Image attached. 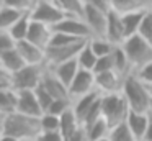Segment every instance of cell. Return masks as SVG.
<instances>
[{
	"label": "cell",
	"mask_w": 152,
	"mask_h": 141,
	"mask_svg": "<svg viewBox=\"0 0 152 141\" xmlns=\"http://www.w3.org/2000/svg\"><path fill=\"white\" fill-rule=\"evenodd\" d=\"M2 133L13 136L17 140H36L41 134L39 118L13 111L5 117L4 125H2Z\"/></svg>",
	"instance_id": "1"
},
{
	"label": "cell",
	"mask_w": 152,
	"mask_h": 141,
	"mask_svg": "<svg viewBox=\"0 0 152 141\" xmlns=\"http://www.w3.org/2000/svg\"><path fill=\"white\" fill-rule=\"evenodd\" d=\"M121 94L124 95L126 102H128L131 111H137V113H149L151 108V95H149L147 85L144 82H141L137 79V75L134 72H131L129 75L124 77L123 82Z\"/></svg>",
	"instance_id": "2"
},
{
	"label": "cell",
	"mask_w": 152,
	"mask_h": 141,
	"mask_svg": "<svg viewBox=\"0 0 152 141\" xmlns=\"http://www.w3.org/2000/svg\"><path fill=\"white\" fill-rule=\"evenodd\" d=\"M129 111H131V108H129L128 102H126L124 95L121 92L119 94L102 95V113L103 118L108 121L110 128L124 123Z\"/></svg>",
	"instance_id": "3"
},
{
	"label": "cell",
	"mask_w": 152,
	"mask_h": 141,
	"mask_svg": "<svg viewBox=\"0 0 152 141\" xmlns=\"http://www.w3.org/2000/svg\"><path fill=\"white\" fill-rule=\"evenodd\" d=\"M121 46L129 59L132 72H136L137 69H141L142 66L149 64L152 61V46L142 36H139V35L131 36Z\"/></svg>",
	"instance_id": "4"
},
{
	"label": "cell",
	"mask_w": 152,
	"mask_h": 141,
	"mask_svg": "<svg viewBox=\"0 0 152 141\" xmlns=\"http://www.w3.org/2000/svg\"><path fill=\"white\" fill-rule=\"evenodd\" d=\"M30 15H31L33 21L43 23V25L51 26V28H54L57 23H61L66 18L64 12L53 0H36L33 10L30 12Z\"/></svg>",
	"instance_id": "5"
},
{
	"label": "cell",
	"mask_w": 152,
	"mask_h": 141,
	"mask_svg": "<svg viewBox=\"0 0 152 141\" xmlns=\"http://www.w3.org/2000/svg\"><path fill=\"white\" fill-rule=\"evenodd\" d=\"M46 66H25L18 72L12 74V89L17 92L34 90L43 80Z\"/></svg>",
	"instance_id": "6"
},
{
	"label": "cell",
	"mask_w": 152,
	"mask_h": 141,
	"mask_svg": "<svg viewBox=\"0 0 152 141\" xmlns=\"http://www.w3.org/2000/svg\"><path fill=\"white\" fill-rule=\"evenodd\" d=\"M108 13L96 8L93 5L85 3V13H83V21L92 31V38H105L106 30H108Z\"/></svg>",
	"instance_id": "7"
},
{
	"label": "cell",
	"mask_w": 152,
	"mask_h": 141,
	"mask_svg": "<svg viewBox=\"0 0 152 141\" xmlns=\"http://www.w3.org/2000/svg\"><path fill=\"white\" fill-rule=\"evenodd\" d=\"M87 41H79L69 46H59V48H48L46 49V66L48 67H56V66L62 64V62L77 59L79 52L87 44Z\"/></svg>",
	"instance_id": "8"
},
{
	"label": "cell",
	"mask_w": 152,
	"mask_h": 141,
	"mask_svg": "<svg viewBox=\"0 0 152 141\" xmlns=\"http://www.w3.org/2000/svg\"><path fill=\"white\" fill-rule=\"evenodd\" d=\"M95 72L92 71H85V69H80L79 74L75 75V79L72 80V84L69 85V95L70 98L77 100V98L83 97V95L90 94V92H95Z\"/></svg>",
	"instance_id": "9"
},
{
	"label": "cell",
	"mask_w": 152,
	"mask_h": 141,
	"mask_svg": "<svg viewBox=\"0 0 152 141\" xmlns=\"http://www.w3.org/2000/svg\"><path fill=\"white\" fill-rule=\"evenodd\" d=\"M56 33H64V35L74 36L79 39H90L92 38V31L83 21V18H74V16H66L61 23H57L53 28Z\"/></svg>",
	"instance_id": "10"
},
{
	"label": "cell",
	"mask_w": 152,
	"mask_h": 141,
	"mask_svg": "<svg viewBox=\"0 0 152 141\" xmlns=\"http://www.w3.org/2000/svg\"><path fill=\"white\" fill-rule=\"evenodd\" d=\"M123 82H124V77L119 75L116 71L95 74V87L102 95L119 94L123 89Z\"/></svg>",
	"instance_id": "11"
},
{
	"label": "cell",
	"mask_w": 152,
	"mask_h": 141,
	"mask_svg": "<svg viewBox=\"0 0 152 141\" xmlns=\"http://www.w3.org/2000/svg\"><path fill=\"white\" fill-rule=\"evenodd\" d=\"M41 84H43V87L49 92V95L54 100H72L70 95H69V87H67L66 84H62V82L57 79V75L54 74L48 66H46V69H44Z\"/></svg>",
	"instance_id": "12"
},
{
	"label": "cell",
	"mask_w": 152,
	"mask_h": 141,
	"mask_svg": "<svg viewBox=\"0 0 152 141\" xmlns=\"http://www.w3.org/2000/svg\"><path fill=\"white\" fill-rule=\"evenodd\" d=\"M15 48L20 52L26 66H46V51L30 43L28 39L18 41Z\"/></svg>",
	"instance_id": "13"
},
{
	"label": "cell",
	"mask_w": 152,
	"mask_h": 141,
	"mask_svg": "<svg viewBox=\"0 0 152 141\" xmlns=\"http://www.w3.org/2000/svg\"><path fill=\"white\" fill-rule=\"evenodd\" d=\"M17 94H18V100H17L18 113L34 117V118L43 117V110H41V105L36 98L34 90H23V92H17Z\"/></svg>",
	"instance_id": "14"
},
{
	"label": "cell",
	"mask_w": 152,
	"mask_h": 141,
	"mask_svg": "<svg viewBox=\"0 0 152 141\" xmlns=\"http://www.w3.org/2000/svg\"><path fill=\"white\" fill-rule=\"evenodd\" d=\"M53 28L51 26H46L43 23H38V21H33L31 20V25H30V31H28V36L26 39L33 44H36L38 48L44 49L46 51L49 48V43H51V38H53Z\"/></svg>",
	"instance_id": "15"
},
{
	"label": "cell",
	"mask_w": 152,
	"mask_h": 141,
	"mask_svg": "<svg viewBox=\"0 0 152 141\" xmlns=\"http://www.w3.org/2000/svg\"><path fill=\"white\" fill-rule=\"evenodd\" d=\"M106 39L115 46H121L126 41L124 28H123L121 15L115 12L108 13V30H106Z\"/></svg>",
	"instance_id": "16"
},
{
	"label": "cell",
	"mask_w": 152,
	"mask_h": 141,
	"mask_svg": "<svg viewBox=\"0 0 152 141\" xmlns=\"http://www.w3.org/2000/svg\"><path fill=\"white\" fill-rule=\"evenodd\" d=\"M147 12L149 10H136V12L121 15V21H123V28H124L126 39L134 36V35H139V30H141V25H142V21H144V16Z\"/></svg>",
	"instance_id": "17"
},
{
	"label": "cell",
	"mask_w": 152,
	"mask_h": 141,
	"mask_svg": "<svg viewBox=\"0 0 152 141\" xmlns=\"http://www.w3.org/2000/svg\"><path fill=\"white\" fill-rule=\"evenodd\" d=\"M100 97H102V94H100L98 90H95V92H90V94H87V95H83V97H80V98H77V100L72 102V110H74V113H75V117L79 118L80 125H82L83 118L87 117V113L90 111V108L95 105V102L98 100Z\"/></svg>",
	"instance_id": "18"
},
{
	"label": "cell",
	"mask_w": 152,
	"mask_h": 141,
	"mask_svg": "<svg viewBox=\"0 0 152 141\" xmlns=\"http://www.w3.org/2000/svg\"><path fill=\"white\" fill-rule=\"evenodd\" d=\"M49 69L57 75V79H59L62 84H66L67 87H69V85L72 84V80L75 79V75L79 74L80 66H79V62H77V59H72V61L62 62V64L56 66V67H49Z\"/></svg>",
	"instance_id": "19"
},
{
	"label": "cell",
	"mask_w": 152,
	"mask_h": 141,
	"mask_svg": "<svg viewBox=\"0 0 152 141\" xmlns=\"http://www.w3.org/2000/svg\"><path fill=\"white\" fill-rule=\"evenodd\" d=\"M149 123V113H137V111H129L128 118H126V125L129 126V130L132 131V134L136 136V140H144L145 130H147Z\"/></svg>",
	"instance_id": "20"
},
{
	"label": "cell",
	"mask_w": 152,
	"mask_h": 141,
	"mask_svg": "<svg viewBox=\"0 0 152 141\" xmlns=\"http://www.w3.org/2000/svg\"><path fill=\"white\" fill-rule=\"evenodd\" d=\"M0 64L4 66V69L8 72V74H15V72H18L20 69H23L25 66V61L23 58L20 56V52L17 51V48L10 49V51L4 52V54L0 56Z\"/></svg>",
	"instance_id": "21"
},
{
	"label": "cell",
	"mask_w": 152,
	"mask_h": 141,
	"mask_svg": "<svg viewBox=\"0 0 152 141\" xmlns=\"http://www.w3.org/2000/svg\"><path fill=\"white\" fill-rule=\"evenodd\" d=\"M61 128H59V133L62 134V138H64V141L67 140V138L70 136L72 133H75L77 130H79L82 125H80V121H79V118L75 117V113H74V110H72V107L69 108V110L66 111V113H62L61 115Z\"/></svg>",
	"instance_id": "22"
},
{
	"label": "cell",
	"mask_w": 152,
	"mask_h": 141,
	"mask_svg": "<svg viewBox=\"0 0 152 141\" xmlns=\"http://www.w3.org/2000/svg\"><path fill=\"white\" fill-rule=\"evenodd\" d=\"M53 2L62 10L66 16L83 18V13H85V0H53Z\"/></svg>",
	"instance_id": "23"
},
{
	"label": "cell",
	"mask_w": 152,
	"mask_h": 141,
	"mask_svg": "<svg viewBox=\"0 0 152 141\" xmlns=\"http://www.w3.org/2000/svg\"><path fill=\"white\" fill-rule=\"evenodd\" d=\"M18 94L12 87H0V111L4 115H10L17 111Z\"/></svg>",
	"instance_id": "24"
},
{
	"label": "cell",
	"mask_w": 152,
	"mask_h": 141,
	"mask_svg": "<svg viewBox=\"0 0 152 141\" xmlns=\"http://www.w3.org/2000/svg\"><path fill=\"white\" fill-rule=\"evenodd\" d=\"M30 25H31V15H30V13H25V15L21 16V18L18 20V21L15 23V25L12 26L7 33L12 36V38H13L15 43L23 41V39H26V36H28Z\"/></svg>",
	"instance_id": "25"
},
{
	"label": "cell",
	"mask_w": 152,
	"mask_h": 141,
	"mask_svg": "<svg viewBox=\"0 0 152 141\" xmlns=\"http://www.w3.org/2000/svg\"><path fill=\"white\" fill-rule=\"evenodd\" d=\"M113 61H115V71L118 72L119 75L126 77V75H129L132 72L129 59H128V56H126L123 46H115V49H113Z\"/></svg>",
	"instance_id": "26"
},
{
	"label": "cell",
	"mask_w": 152,
	"mask_h": 141,
	"mask_svg": "<svg viewBox=\"0 0 152 141\" xmlns=\"http://www.w3.org/2000/svg\"><path fill=\"white\" fill-rule=\"evenodd\" d=\"M23 15L25 13L17 12L13 8H8V7H4V8L0 10V31H8Z\"/></svg>",
	"instance_id": "27"
},
{
	"label": "cell",
	"mask_w": 152,
	"mask_h": 141,
	"mask_svg": "<svg viewBox=\"0 0 152 141\" xmlns=\"http://www.w3.org/2000/svg\"><path fill=\"white\" fill-rule=\"evenodd\" d=\"M96 61H98V58L95 56V52L92 51V48H90L88 41H87V44L82 48V51L79 52V56H77V62H79L80 69H85V71H92L95 69L96 66Z\"/></svg>",
	"instance_id": "28"
},
{
	"label": "cell",
	"mask_w": 152,
	"mask_h": 141,
	"mask_svg": "<svg viewBox=\"0 0 152 141\" xmlns=\"http://www.w3.org/2000/svg\"><path fill=\"white\" fill-rule=\"evenodd\" d=\"M110 130H111V128H110L108 121L102 117L95 125H92V126L85 131H87V136H88V141H98V140H103V138H108Z\"/></svg>",
	"instance_id": "29"
},
{
	"label": "cell",
	"mask_w": 152,
	"mask_h": 141,
	"mask_svg": "<svg viewBox=\"0 0 152 141\" xmlns=\"http://www.w3.org/2000/svg\"><path fill=\"white\" fill-rule=\"evenodd\" d=\"M88 44H90V48H92V51L95 52L96 58L110 56L113 52V49H115V44H111V43L105 38H90Z\"/></svg>",
	"instance_id": "30"
},
{
	"label": "cell",
	"mask_w": 152,
	"mask_h": 141,
	"mask_svg": "<svg viewBox=\"0 0 152 141\" xmlns=\"http://www.w3.org/2000/svg\"><path fill=\"white\" fill-rule=\"evenodd\" d=\"M108 140L110 141H137L136 136L132 134V131L129 130V126L124 123L121 125H116L110 130V134H108Z\"/></svg>",
	"instance_id": "31"
},
{
	"label": "cell",
	"mask_w": 152,
	"mask_h": 141,
	"mask_svg": "<svg viewBox=\"0 0 152 141\" xmlns=\"http://www.w3.org/2000/svg\"><path fill=\"white\" fill-rule=\"evenodd\" d=\"M110 7H111V12L118 15H126L136 10H142L136 0H110Z\"/></svg>",
	"instance_id": "32"
},
{
	"label": "cell",
	"mask_w": 152,
	"mask_h": 141,
	"mask_svg": "<svg viewBox=\"0 0 152 141\" xmlns=\"http://www.w3.org/2000/svg\"><path fill=\"white\" fill-rule=\"evenodd\" d=\"M41 123V133H53V131H59L61 128V118L54 117V115L49 113H43V117L39 118Z\"/></svg>",
	"instance_id": "33"
},
{
	"label": "cell",
	"mask_w": 152,
	"mask_h": 141,
	"mask_svg": "<svg viewBox=\"0 0 152 141\" xmlns=\"http://www.w3.org/2000/svg\"><path fill=\"white\" fill-rule=\"evenodd\" d=\"M79 41H87V39H79V38H74V36L69 35H64V33H53V38H51L49 43V48H59V46H69L74 44V43H79Z\"/></svg>",
	"instance_id": "34"
},
{
	"label": "cell",
	"mask_w": 152,
	"mask_h": 141,
	"mask_svg": "<svg viewBox=\"0 0 152 141\" xmlns=\"http://www.w3.org/2000/svg\"><path fill=\"white\" fill-rule=\"evenodd\" d=\"M34 2L36 0H4V7L13 8V10L21 12V13H28L33 10Z\"/></svg>",
	"instance_id": "35"
},
{
	"label": "cell",
	"mask_w": 152,
	"mask_h": 141,
	"mask_svg": "<svg viewBox=\"0 0 152 141\" xmlns=\"http://www.w3.org/2000/svg\"><path fill=\"white\" fill-rule=\"evenodd\" d=\"M34 94H36V98H38V102H39V105H41V110H43V113H46L48 108L51 107V103L54 102V98L51 97L49 92H48L46 89L43 87V84H39L36 89H34Z\"/></svg>",
	"instance_id": "36"
},
{
	"label": "cell",
	"mask_w": 152,
	"mask_h": 141,
	"mask_svg": "<svg viewBox=\"0 0 152 141\" xmlns=\"http://www.w3.org/2000/svg\"><path fill=\"white\" fill-rule=\"evenodd\" d=\"M139 36H142V38L152 46V10H149V12L145 13L144 21H142L141 30H139Z\"/></svg>",
	"instance_id": "37"
},
{
	"label": "cell",
	"mask_w": 152,
	"mask_h": 141,
	"mask_svg": "<svg viewBox=\"0 0 152 141\" xmlns=\"http://www.w3.org/2000/svg\"><path fill=\"white\" fill-rule=\"evenodd\" d=\"M70 107H72V100H54L53 103H51V107L48 108L46 113L54 115V117H61V115L66 113Z\"/></svg>",
	"instance_id": "38"
},
{
	"label": "cell",
	"mask_w": 152,
	"mask_h": 141,
	"mask_svg": "<svg viewBox=\"0 0 152 141\" xmlns=\"http://www.w3.org/2000/svg\"><path fill=\"white\" fill-rule=\"evenodd\" d=\"M108 71H115V61H113V52L110 56H103V58H98L96 61V66L93 69L95 74H100V72H108Z\"/></svg>",
	"instance_id": "39"
},
{
	"label": "cell",
	"mask_w": 152,
	"mask_h": 141,
	"mask_svg": "<svg viewBox=\"0 0 152 141\" xmlns=\"http://www.w3.org/2000/svg\"><path fill=\"white\" fill-rule=\"evenodd\" d=\"M134 74L137 75V79L141 82H144L145 85H152V61L149 62V64L142 66L141 69H137Z\"/></svg>",
	"instance_id": "40"
},
{
	"label": "cell",
	"mask_w": 152,
	"mask_h": 141,
	"mask_svg": "<svg viewBox=\"0 0 152 141\" xmlns=\"http://www.w3.org/2000/svg\"><path fill=\"white\" fill-rule=\"evenodd\" d=\"M15 46H17V43L13 41V38L7 31H0V56L4 52L10 51V49H13Z\"/></svg>",
	"instance_id": "41"
},
{
	"label": "cell",
	"mask_w": 152,
	"mask_h": 141,
	"mask_svg": "<svg viewBox=\"0 0 152 141\" xmlns=\"http://www.w3.org/2000/svg\"><path fill=\"white\" fill-rule=\"evenodd\" d=\"M36 141H64V138L59 131H53V133H44L43 131V133L36 138Z\"/></svg>",
	"instance_id": "42"
},
{
	"label": "cell",
	"mask_w": 152,
	"mask_h": 141,
	"mask_svg": "<svg viewBox=\"0 0 152 141\" xmlns=\"http://www.w3.org/2000/svg\"><path fill=\"white\" fill-rule=\"evenodd\" d=\"M66 141H88V136H87V131L83 126H80L75 133H72Z\"/></svg>",
	"instance_id": "43"
},
{
	"label": "cell",
	"mask_w": 152,
	"mask_h": 141,
	"mask_svg": "<svg viewBox=\"0 0 152 141\" xmlns=\"http://www.w3.org/2000/svg\"><path fill=\"white\" fill-rule=\"evenodd\" d=\"M85 3L96 7V8L103 10V12H111V7H110V0H85Z\"/></svg>",
	"instance_id": "44"
},
{
	"label": "cell",
	"mask_w": 152,
	"mask_h": 141,
	"mask_svg": "<svg viewBox=\"0 0 152 141\" xmlns=\"http://www.w3.org/2000/svg\"><path fill=\"white\" fill-rule=\"evenodd\" d=\"M144 140L145 141H152V115L151 113H149V123H147V130H145Z\"/></svg>",
	"instance_id": "45"
},
{
	"label": "cell",
	"mask_w": 152,
	"mask_h": 141,
	"mask_svg": "<svg viewBox=\"0 0 152 141\" xmlns=\"http://www.w3.org/2000/svg\"><path fill=\"white\" fill-rule=\"evenodd\" d=\"M142 10H152V0H136Z\"/></svg>",
	"instance_id": "46"
},
{
	"label": "cell",
	"mask_w": 152,
	"mask_h": 141,
	"mask_svg": "<svg viewBox=\"0 0 152 141\" xmlns=\"http://www.w3.org/2000/svg\"><path fill=\"white\" fill-rule=\"evenodd\" d=\"M0 141H20V140H17V138H13V136H8V134H2Z\"/></svg>",
	"instance_id": "47"
},
{
	"label": "cell",
	"mask_w": 152,
	"mask_h": 141,
	"mask_svg": "<svg viewBox=\"0 0 152 141\" xmlns=\"http://www.w3.org/2000/svg\"><path fill=\"white\" fill-rule=\"evenodd\" d=\"M5 117H7V115H4L2 111H0V128H2V125H4V120H5Z\"/></svg>",
	"instance_id": "48"
},
{
	"label": "cell",
	"mask_w": 152,
	"mask_h": 141,
	"mask_svg": "<svg viewBox=\"0 0 152 141\" xmlns=\"http://www.w3.org/2000/svg\"><path fill=\"white\" fill-rule=\"evenodd\" d=\"M147 90H149V95H151V98H152V85H147Z\"/></svg>",
	"instance_id": "49"
},
{
	"label": "cell",
	"mask_w": 152,
	"mask_h": 141,
	"mask_svg": "<svg viewBox=\"0 0 152 141\" xmlns=\"http://www.w3.org/2000/svg\"><path fill=\"white\" fill-rule=\"evenodd\" d=\"M4 8V0H0V10Z\"/></svg>",
	"instance_id": "50"
},
{
	"label": "cell",
	"mask_w": 152,
	"mask_h": 141,
	"mask_svg": "<svg viewBox=\"0 0 152 141\" xmlns=\"http://www.w3.org/2000/svg\"><path fill=\"white\" fill-rule=\"evenodd\" d=\"M149 113L152 115V102H151V108H149Z\"/></svg>",
	"instance_id": "51"
},
{
	"label": "cell",
	"mask_w": 152,
	"mask_h": 141,
	"mask_svg": "<svg viewBox=\"0 0 152 141\" xmlns=\"http://www.w3.org/2000/svg\"><path fill=\"white\" fill-rule=\"evenodd\" d=\"M98 141H110L108 138H103V140H98Z\"/></svg>",
	"instance_id": "52"
},
{
	"label": "cell",
	"mask_w": 152,
	"mask_h": 141,
	"mask_svg": "<svg viewBox=\"0 0 152 141\" xmlns=\"http://www.w3.org/2000/svg\"><path fill=\"white\" fill-rule=\"evenodd\" d=\"M20 141H36V140H20Z\"/></svg>",
	"instance_id": "53"
},
{
	"label": "cell",
	"mask_w": 152,
	"mask_h": 141,
	"mask_svg": "<svg viewBox=\"0 0 152 141\" xmlns=\"http://www.w3.org/2000/svg\"><path fill=\"white\" fill-rule=\"evenodd\" d=\"M2 134H4V133H2V128H0V138H2Z\"/></svg>",
	"instance_id": "54"
},
{
	"label": "cell",
	"mask_w": 152,
	"mask_h": 141,
	"mask_svg": "<svg viewBox=\"0 0 152 141\" xmlns=\"http://www.w3.org/2000/svg\"><path fill=\"white\" fill-rule=\"evenodd\" d=\"M139 141H145V140H139Z\"/></svg>",
	"instance_id": "55"
}]
</instances>
